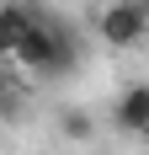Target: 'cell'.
Returning <instances> with one entry per match:
<instances>
[{"label": "cell", "instance_id": "obj_1", "mask_svg": "<svg viewBox=\"0 0 149 155\" xmlns=\"http://www.w3.org/2000/svg\"><path fill=\"white\" fill-rule=\"evenodd\" d=\"M16 64H27L32 75H43V80H59V75H69L74 64H80V38H74V27L64 21V16H53L43 5V11H32V27H27V38L16 48H5Z\"/></svg>", "mask_w": 149, "mask_h": 155}, {"label": "cell", "instance_id": "obj_2", "mask_svg": "<svg viewBox=\"0 0 149 155\" xmlns=\"http://www.w3.org/2000/svg\"><path fill=\"white\" fill-rule=\"evenodd\" d=\"M96 32H101L106 48H138L149 38V11L144 0H112L101 11V21H96Z\"/></svg>", "mask_w": 149, "mask_h": 155}, {"label": "cell", "instance_id": "obj_3", "mask_svg": "<svg viewBox=\"0 0 149 155\" xmlns=\"http://www.w3.org/2000/svg\"><path fill=\"white\" fill-rule=\"evenodd\" d=\"M112 118H117L122 134H149V86H144V80H133V86H122V91H117Z\"/></svg>", "mask_w": 149, "mask_h": 155}, {"label": "cell", "instance_id": "obj_4", "mask_svg": "<svg viewBox=\"0 0 149 155\" xmlns=\"http://www.w3.org/2000/svg\"><path fill=\"white\" fill-rule=\"evenodd\" d=\"M5 48H16L21 43V38H27V27H32V5H21V0H11V5H5Z\"/></svg>", "mask_w": 149, "mask_h": 155}, {"label": "cell", "instance_id": "obj_5", "mask_svg": "<svg viewBox=\"0 0 149 155\" xmlns=\"http://www.w3.org/2000/svg\"><path fill=\"white\" fill-rule=\"evenodd\" d=\"M90 128H96V118H90L85 107H64L59 112V134L64 139H90Z\"/></svg>", "mask_w": 149, "mask_h": 155}, {"label": "cell", "instance_id": "obj_6", "mask_svg": "<svg viewBox=\"0 0 149 155\" xmlns=\"http://www.w3.org/2000/svg\"><path fill=\"white\" fill-rule=\"evenodd\" d=\"M144 11H149V0H144Z\"/></svg>", "mask_w": 149, "mask_h": 155}]
</instances>
